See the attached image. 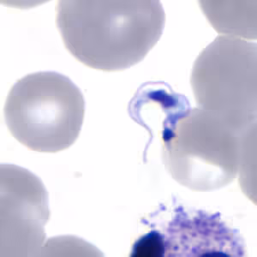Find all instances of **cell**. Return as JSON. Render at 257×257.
Wrapping results in <instances>:
<instances>
[{
    "label": "cell",
    "mask_w": 257,
    "mask_h": 257,
    "mask_svg": "<svg viewBox=\"0 0 257 257\" xmlns=\"http://www.w3.org/2000/svg\"><path fill=\"white\" fill-rule=\"evenodd\" d=\"M203 14L220 33L256 39V1H201Z\"/></svg>",
    "instance_id": "cell-7"
},
{
    "label": "cell",
    "mask_w": 257,
    "mask_h": 257,
    "mask_svg": "<svg viewBox=\"0 0 257 257\" xmlns=\"http://www.w3.org/2000/svg\"><path fill=\"white\" fill-rule=\"evenodd\" d=\"M4 115L10 133L27 149L60 152L72 146L79 137L84 120V97L67 76L40 71L12 86Z\"/></svg>",
    "instance_id": "cell-3"
},
{
    "label": "cell",
    "mask_w": 257,
    "mask_h": 257,
    "mask_svg": "<svg viewBox=\"0 0 257 257\" xmlns=\"http://www.w3.org/2000/svg\"><path fill=\"white\" fill-rule=\"evenodd\" d=\"M190 84L199 108L242 134L256 123V43L217 36L194 62Z\"/></svg>",
    "instance_id": "cell-4"
},
{
    "label": "cell",
    "mask_w": 257,
    "mask_h": 257,
    "mask_svg": "<svg viewBox=\"0 0 257 257\" xmlns=\"http://www.w3.org/2000/svg\"><path fill=\"white\" fill-rule=\"evenodd\" d=\"M166 256H243L245 245L237 230L219 218L198 211L188 216L179 212L170 225Z\"/></svg>",
    "instance_id": "cell-6"
},
{
    "label": "cell",
    "mask_w": 257,
    "mask_h": 257,
    "mask_svg": "<svg viewBox=\"0 0 257 257\" xmlns=\"http://www.w3.org/2000/svg\"><path fill=\"white\" fill-rule=\"evenodd\" d=\"M243 133L211 111L190 107L161 130L164 166L175 181L189 190L221 189L238 174Z\"/></svg>",
    "instance_id": "cell-2"
},
{
    "label": "cell",
    "mask_w": 257,
    "mask_h": 257,
    "mask_svg": "<svg viewBox=\"0 0 257 257\" xmlns=\"http://www.w3.org/2000/svg\"><path fill=\"white\" fill-rule=\"evenodd\" d=\"M167 254V240L159 231L141 237L132 248V257H163Z\"/></svg>",
    "instance_id": "cell-8"
},
{
    "label": "cell",
    "mask_w": 257,
    "mask_h": 257,
    "mask_svg": "<svg viewBox=\"0 0 257 257\" xmlns=\"http://www.w3.org/2000/svg\"><path fill=\"white\" fill-rule=\"evenodd\" d=\"M50 219L48 193L41 179L15 165L0 166L1 256H39Z\"/></svg>",
    "instance_id": "cell-5"
},
{
    "label": "cell",
    "mask_w": 257,
    "mask_h": 257,
    "mask_svg": "<svg viewBox=\"0 0 257 257\" xmlns=\"http://www.w3.org/2000/svg\"><path fill=\"white\" fill-rule=\"evenodd\" d=\"M55 22L77 61L114 72L144 60L163 34L166 13L156 0H60Z\"/></svg>",
    "instance_id": "cell-1"
}]
</instances>
